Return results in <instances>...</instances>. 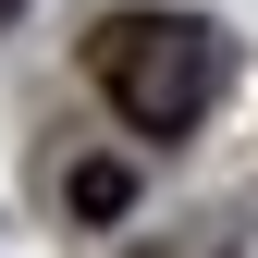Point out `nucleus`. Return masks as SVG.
I'll return each mask as SVG.
<instances>
[{
  "mask_svg": "<svg viewBox=\"0 0 258 258\" xmlns=\"http://www.w3.org/2000/svg\"><path fill=\"white\" fill-rule=\"evenodd\" d=\"M123 197H136V172H123V160H86V172H74V221H111Z\"/></svg>",
  "mask_w": 258,
  "mask_h": 258,
  "instance_id": "f03ea898",
  "label": "nucleus"
},
{
  "mask_svg": "<svg viewBox=\"0 0 258 258\" xmlns=\"http://www.w3.org/2000/svg\"><path fill=\"white\" fill-rule=\"evenodd\" d=\"M86 74H99V99L136 136H197L209 99H221V74H234V49H221L209 13H111L86 37Z\"/></svg>",
  "mask_w": 258,
  "mask_h": 258,
  "instance_id": "f257e3e1",
  "label": "nucleus"
},
{
  "mask_svg": "<svg viewBox=\"0 0 258 258\" xmlns=\"http://www.w3.org/2000/svg\"><path fill=\"white\" fill-rule=\"evenodd\" d=\"M13 13H25V0H0V25H13Z\"/></svg>",
  "mask_w": 258,
  "mask_h": 258,
  "instance_id": "7ed1b4c3",
  "label": "nucleus"
}]
</instances>
